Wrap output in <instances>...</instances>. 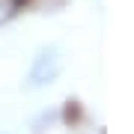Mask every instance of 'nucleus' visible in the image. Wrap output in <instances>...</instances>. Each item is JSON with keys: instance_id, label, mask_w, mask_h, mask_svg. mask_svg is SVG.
I'll return each instance as SVG.
<instances>
[{"instance_id": "3", "label": "nucleus", "mask_w": 134, "mask_h": 134, "mask_svg": "<svg viewBox=\"0 0 134 134\" xmlns=\"http://www.w3.org/2000/svg\"><path fill=\"white\" fill-rule=\"evenodd\" d=\"M24 3H27V0H12V6H15V9H21Z\"/></svg>"}, {"instance_id": "2", "label": "nucleus", "mask_w": 134, "mask_h": 134, "mask_svg": "<svg viewBox=\"0 0 134 134\" xmlns=\"http://www.w3.org/2000/svg\"><path fill=\"white\" fill-rule=\"evenodd\" d=\"M81 116H83L81 104H77V101H66V110H63V119H66V122H77Z\"/></svg>"}, {"instance_id": "1", "label": "nucleus", "mask_w": 134, "mask_h": 134, "mask_svg": "<svg viewBox=\"0 0 134 134\" xmlns=\"http://www.w3.org/2000/svg\"><path fill=\"white\" fill-rule=\"evenodd\" d=\"M63 72V54L57 45H48V48H42L33 57L30 63V72H27V90H39V86H48L60 77Z\"/></svg>"}]
</instances>
